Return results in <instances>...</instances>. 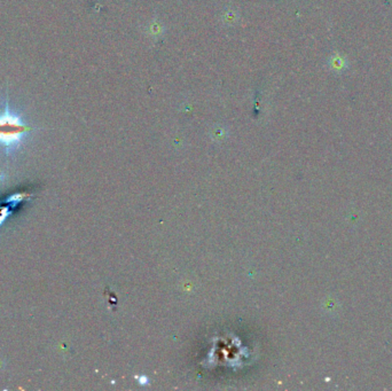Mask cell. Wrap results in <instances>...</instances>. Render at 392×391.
I'll list each match as a JSON object with an SVG mask.
<instances>
[{"mask_svg":"<svg viewBox=\"0 0 392 391\" xmlns=\"http://www.w3.org/2000/svg\"><path fill=\"white\" fill-rule=\"evenodd\" d=\"M28 131L29 128L20 117L8 109L0 115V145L6 147L7 151L15 149Z\"/></svg>","mask_w":392,"mask_h":391,"instance_id":"6da1fadb","label":"cell"}]
</instances>
